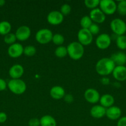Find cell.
I'll list each match as a JSON object with an SVG mask.
<instances>
[{
	"instance_id": "obj_1",
	"label": "cell",
	"mask_w": 126,
	"mask_h": 126,
	"mask_svg": "<svg viewBox=\"0 0 126 126\" xmlns=\"http://www.w3.org/2000/svg\"><path fill=\"white\" fill-rule=\"evenodd\" d=\"M116 65L110 58L104 57L100 59L95 65L96 73L100 76H106L112 74Z\"/></svg>"
},
{
	"instance_id": "obj_7",
	"label": "cell",
	"mask_w": 126,
	"mask_h": 126,
	"mask_svg": "<svg viewBox=\"0 0 126 126\" xmlns=\"http://www.w3.org/2000/svg\"><path fill=\"white\" fill-rule=\"evenodd\" d=\"M77 38L78 42L83 46L90 45L93 41V35L88 29L81 28L78 32Z\"/></svg>"
},
{
	"instance_id": "obj_35",
	"label": "cell",
	"mask_w": 126,
	"mask_h": 126,
	"mask_svg": "<svg viewBox=\"0 0 126 126\" xmlns=\"http://www.w3.org/2000/svg\"><path fill=\"white\" fill-rule=\"evenodd\" d=\"M63 98L64 101L67 103H70L74 101V97L71 94H65Z\"/></svg>"
},
{
	"instance_id": "obj_30",
	"label": "cell",
	"mask_w": 126,
	"mask_h": 126,
	"mask_svg": "<svg viewBox=\"0 0 126 126\" xmlns=\"http://www.w3.org/2000/svg\"><path fill=\"white\" fill-rule=\"evenodd\" d=\"M84 4L86 7L92 10L97 8V7L100 4V1L99 0H85L84 1Z\"/></svg>"
},
{
	"instance_id": "obj_25",
	"label": "cell",
	"mask_w": 126,
	"mask_h": 126,
	"mask_svg": "<svg viewBox=\"0 0 126 126\" xmlns=\"http://www.w3.org/2000/svg\"><path fill=\"white\" fill-rule=\"evenodd\" d=\"M54 54H55L56 56L58 58L65 57L66 55H68L67 47L63 46H58V47L55 49Z\"/></svg>"
},
{
	"instance_id": "obj_12",
	"label": "cell",
	"mask_w": 126,
	"mask_h": 126,
	"mask_svg": "<svg viewBox=\"0 0 126 126\" xmlns=\"http://www.w3.org/2000/svg\"><path fill=\"white\" fill-rule=\"evenodd\" d=\"M23 47L20 43L10 45L7 49V54L12 58H18L23 54Z\"/></svg>"
},
{
	"instance_id": "obj_11",
	"label": "cell",
	"mask_w": 126,
	"mask_h": 126,
	"mask_svg": "<svg viewBox=\"0 0 126 126\" xmlns=\"http://www.w3.org/2000/svg\"><path fill=\"white\" fill-rule=\"evenodd\" d=\"M15 34L17 40L20 41H25L30 36L31 30L28 26H21L17 29Z\"/></svg>"
},
{
	"instance_id": "obj_26",
	"label": "cell",
	"mask_w": 126,
	"mask_h": 126,
	"mask_svg": "<svg viewBox=\"0 0 126 126\" xmlns=\"http://www.w3.org/2000/svg\"><path fill=\"white\" fill-rule=\"evenodd\" d=\"M64 40H65L64 37L61 34L56 33V34H53L51 41L55 45L58 46H62V44L64 43Z\"/></svg>"
},
{
	"instance_id": "obj_24",
	"label": "cell",
	"mask_w": 126,
	"mask_h": 126,
	"mask_svg": "<svg viewBox=\"0 0 126 126\" xmlns=\"http://www.w3.org/2000/svg\"><path fill=\"white\" fill-rule=\"evenodd\" d=\"M80 24L82 28L88 30L90 26L93 24V22L89 16H85L83 17H82V18L80 19Z\"/></svg>"
},
{
	"instance_id": "obj_17",
	"label": "cell",
	"mask_w": 126,
	"mask_h": 126,
	"mask_svg": "<svg viewBox=\"0 0 126 126\" xmlns=\"http://www.w3.org/2000/svg\"><path fill=\"white\" fill-rule=\"evenodd\" d=\"M106 108H104L100 105H96L90 109V115L95 119H101L106 116Z\"/></svg>"
},
{
	"instance_id": "obj_9",
	"label": "cell",
	"mask_w": 126,
	"mask_h": 126,
	"mask_svg": "<svg viewBox=\"0 0 126 126\" xmlns=\"http://www.w3.org/2000/svg\"><path fill=\"white\" fill-rule=\"evenodd\" d=\"M84 98L91 104H95L100 101V95L98 91L93 88H89L85 91Z\"/></svg>"
},
{
	"instance_id": "obj_21",
	"label": "cell",
	"mask_w": 126,
	"mask_h": 126,
	"mask_svg": "<svg viewBox=\"0 0 126 126\" xmlns=\"http://www.w3.org/2000/svg\"><path fill=\"white\" fill-rule=\"evenodd\" d=\"M40 126H56V119L51 115H44L40 119Z\"/></svg>"
},
{
	"instance_id": "obj_32",
	"label": "cell",
	"mask_w": 126,
	"mask_h": 126,
	"mask_svg": "<svg viewBox=\"0 0 126 126\" xmlns=\"http://www.w3.org/2000/svg\"><path fill=\"white\" fill-rule=\"evenodd\" d=\"M88 30L90 31V32L91 33L92 35H96L100 32V27L98 25V24L95 23H93V24L88 28Z\"/></svg>"
},
{
	"instance_id": "obj_18",
	"label": "cell",
	"mask_w": 126,
	"mask_h": 126,
	"mask_svg": "<svg viewBox=\"0 0 126 126\" xmlns=\"http://www.w3.org/2000/svg\"><path fill=\"white\" fill-rule=\"evenodd\" d=\"M110 59L116 66H124L126 63V54L123 52H117L112 54Z\"/></svg>"
},
{
	"instance_id": "obj_34",
	"label": "cell",
	"mask_w": 126,
	"mask_h": 126,
	"mask_svg": "<svg viewBox=\"0 0 126 126\" xmlns=\"http://www.w3.org/2000/svg\"><path fill=\"white\" fill-rule=\"evenodd\" d=\"M7 87V83H6V81L3 79L0 78V92L6 90V87Z\"/></svg>"
},
{
	"instance_id": "obj_29",
	"label": "cell",
	"mask_w": 126,
	"mask_h": 126,
	"mask_svg": "<svg viewBox=\"0 0 126 126\" xmlns=\"http://www.w3.org/2000/svg\"><path fill=\"white\" fill-rule=\"evenodd\" d=\"M16 40H17V38H16V34L12 33H9V34L5 35L4 37V43L7 44H9V45H12V44L16 43Z\"/></svg>"
},
{
	"instance_id": "obj_10",
	"label": "cell",
	"mask_w": 126,
	"mask_h": 126,
	"mask_svg": "<svg viewBox=\"0 0 126 126\" xmlns=\"http://www.w3.org/2000/svg\"><path fill=\"white\" fill-rule=\"evenodd\" d=\"M64 20V16L58 11H53L47 16V21L52 25H58Z\"/></svg>"
},
{
	"instance_id": "obj_22",
	"label": "cell",
	"mask_w": 126,
	"mask_h": 126,
	"mask_svg": "<svg viewBox=\"0 0 126 126\" xmlns=\"http://www.w3.org/2000/svg\"><path fill=\"white\" fill-rule=\"evenodd\" d=\"M11 24L7 21H2L0 22V34L5 36L9 34L11 30Z\"/></svg>"
},
{
	"instance_id": "obj_23",
	"label": "cell",
	"mask_w": 126,
	"mask_h": 126,
	"mask_svg": "<svg viewBox=\"0 0 126 126\" xmlns=\"http://www.w3.org/2000/svg\"><path fill=\"white\" fill-rule=\"evenodd\" d=\"M116 46L121 50L126 49V36L121 35L117 36L116 39Z\"/></svg>"
},
{
	"instance_id": "obj_13",
	"label": "cell",
	"mask_w": 126,
	"mask_h": 126,
	"mask_svg": "<svg viewBox=\"0 0 126 126\" xmlns=\"http://www.w3.org/2000/svg\"><path fill=\"white\" fill-rule=\"evenodd\" d=\"M89 17L91 19L92 22L95 23H102L106 20V15L101 11L100 8H95L91 10L90 12Z\"/></svg>"
},
{
	"instance_id": "obj_28",
	"label": "cell",
	"mask_w": 126,
	"mask_h": 126,
	"mask_svg": "<svg viewBox=\"0 0 126 126\" xmlns=\"http://www.w3.org/2000/svg\"><path fill=\"white\" fill-rule=\"evenodd\" d=\"M37 49L33 46H27L23 48V54L27 57H32L35 55Z\"/></svg>"
},
{
	"instance_id": "obj_37",
	"label": "cell",
	"mask_w": 126,
	"mask_h": 126,
	"mask_svg": "<svg viewBox=\"0 0 126 126\" xmlns=\"http://www.w3.org/2000/svg\"><path fill=\"white\" fill-rule=\"evenodd\" d=\"M7 116L4 112H0V123H4L6 121Z\"/></svg>"
},
{
	"instance_id": "obj_15",
	"label": "cell",
	"mask_w": 126,
	"mask_h": 126,
	"mask_svg": "<svg viewBox=\"0 0 126 126\" xmlns=\"http://www.w3.org/2000/svg\"><path fill=\"white\" fill-rule=\"evenodd\" d=\"M114 78L117 81H124L126 80V66H116L112 73Z\"/></svg>"
},
{
	"instance_id": "obj_27",
	"label": "cell",
	"mask_w": 126,
	"mask_h": 126,
	"mask_svg": "<svg viewBox=\"0 0 126 126\" xmlns=\"http://www.w3.org/2000/svg\"><path fill=\"white\" fill-rule=\"evenodd\" d=\"M117 11L121 16H124L126 15V0L119 1L117 4Z\"/></svg>"
},
{
	"instance_id": "obj_33",
	"label": "cell",
	"mask_w": 126,
	"mask_h": 126,
	"mask_svg": "<svg viewBox=\"0 0 126 126\" xmlns=\"http://www.w3.org/2000/svg\"><path fill=\"white\" fill-rule=\"evenodd\" d=\"M28 126H40V119L37 118H31L28 121Z\"/></svg>"
},
{
	"instance_id": "obj_38",
	"label": "cell",
	"mask_w": 126,
	"mask_h": 126,
	"mask_svg": "<svg viewBox=\"0 0 126 126\" xmlns=\"http://www.w3.org/2000/svg\"><path fill=\"white\" fill-rule=\"evenodd\" d=\"M102 83L105 85L109 84V79L108 78H104L102 79Z\"/></svg>"
},
{
	"instance_id": "obj_16",
	"label": "cell",
	"mask_w": 126,
	"mask_h": 126,
	"mask_svg": "<svg viewBox=\"0 0 126 126\" xmlns=\"http://www.w3.org/2000/svg\"><path fill=\"white\" fill-rule=\"evenodd\" d=\"M24 73V68L20 64L13 65L9 70V75L12 79H20Z\"/></svg>"
},
{
	"instance_id": "obj_4",
	"label": "cell",
	"mask_w": 126,
	"mask_h": 126,
	"mask_svg": "<svg viewBox=\"0 0 126 126\" xmlns=\"http://www.w3.org/2000/svg\"><path fill=\"white\" fill-rule=\"evenodd\" d=\"M110 28L114 34L118 36L124 35L126 33V23L119 18H116L110 23Z\"/></svg>"
},
{
	"instance_id": "obj_2",
	"label": "cell",
	"mask_w": 126,
	"mask_h": 126,
	"mask_svg": "<svg viewBox=\"0 0 126 126\" xmlns=\"http://www.w3.org/2000/svg\"><path fill=\"white\" fill-rule=\"evenodd\" d=\"M68 55L74 60H80L84 54V46L79 42L70 43L67 47Z\"/></svg>"
},
{
	"instance_id": "obj_31",
	"label": "cell",
	"mask_w": 126,
	"mask_h": 126,
	"mask_svg": "<svg viewBox=\"0 0 126 126\" xmlns=\"http://www.w3.org/2000/svg\"><path fill=\"white\" fill-rule=\"evenodd\" d=\"M71 6L69 4H64L61 6L60 9V12L63 16H68L71 12Z\"/></svg>"
},
{
	"instance_id": "obj_6",
	"label": "cell",
	"mask_w": 126,
	"mask_h": 126,
	"mask_svg": "<svg viewBox=\"0 0 126 126\" xmlns=\"http://www.w3.org/2000/svg\"><path fill=\"white\" fill-rule=\"evenodd\" d=\"M99 6L105 15H112L117 11V4L113 0H101Z\"/></svg>"
},
{
	"instance_id": "obj_14",
	"label": "cell",
	"mask_w": 126,
	"mask_h": 126,
	"mask_svg": "<svg viewBox=\"0 0 126 126\" xmlns=\"http://www.w3.org/2000/svg\"><path fill=\"white\" fill-rule=\"evenodd\" d=\"M121 114H122L121 109L117 106L113 105L109 108H106V116L110 120H119L121 118Z\"/></svg>"
},
{
	"instance_id": "obj_19",
	"label": "cell",
	"mask_w": 126,
	"mask_h": 126,
	"mask_svg": "<svg viewBox=\"0 0 126 126\" xmlns=\"http://www.w3.org/2000/svg\"><path fill=\"white\" fill-rule=\"evenodd\" d=\"M50 95L53 99L61 100L64 98L65 95V92L63 87L59 86H55L51 87L49 91Z\"/></svg>"
},
{
	"instance_id": "obj_3",
	"label": "cell",
	"mask_w": 126,
	"mask_h": 126,
	"mask_svg": "<svg viewBox=\"0 0 126 126\" xmlns=\"http://www.w3.org/2000/svg\"><path fill=\"white\" fill-rule=\"evenodd\" d=\"M7 87L16 95H22L27 89V85L21 79H12L7 82Z\"/></svg>"
},
{
	"instance_id": "obj_8",
	"label": "cell",
	"mask_w": 126,
	"mask_h": 126,
	"mask_svg": "<svg viewBox=\"0 0 126 126\" xmlns=\"http://www.w3.org/2000/svg\"><path fill=\"white\" fill-rule=\"evenodd\" d=\"M111 44V38L106 33H102L98 36L95 41L96 47L101 50L107 49Z\"/></svg>"
},
{
	"instance_id": "obj_39",
	"label": "cell",
	"mask_w": 126,
	"mask_h": 126,
	"mask_svg": "<svg viewBox=\"0 0 126 126\" xmlns=\"http://www.w3.org/2000/svg\"><path fill=\"white\" fill-rule=\"evenodd\" d=\"M5 3H6V1L4 0H0V7L3 6L5 4Z\"/></svg>"
},
{
	"instance_id": "obj_20",
	"label": "cell",
	"mask_w": 126,
	"mask_h": 126,
	"mask_svg": "<svg viewBox=\"0 0 126 126\" xmlns=\"http://www.w3.org/2000/svg\"><path fill=\"white\" fill-rule=\"evenodd\" d=\"M99 102L100 103V105L105 108H108L113 106L115 100L113 96L108 94H106L100 97Z\"/></svg>"
},
{
	"instance_id": "obj_36",
	"label": "cell",
	"mask_w": 126,
	"mask_h": 126,
	"mask_svg": "<svg viewBox=\"0 0 126 126\" xmlns=\"http://www.w3.org/2000/svg\"><path fill=\"white\" fill-rule=\"evenodd\" d=\"M117 126H126V116L121 117L118 120Z\"/></svg>"
},
{
	"instance_id": "obj_5",
	"label": "cell",
	"mask_w": 126,
	"mask_h": 126,
	"mask_svg": "<svg viewBox=\"0 0 126 126\" xmlns=\"http://www.w3.org/2000/svg\"><path fill=\"white\" fill-rule=\"evenodd\" d=\"M53 34L50 30L42 28L39 30L35 34V39L41 44H46L52 41Z\"/></svg>"
}]
</instances>
